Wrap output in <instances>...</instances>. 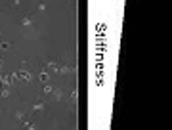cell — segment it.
<instances>
[{
	"instance_id": "ba28073f",
	"label": "cell",
	"mask_w": 172,
	"mask_h": 130,
	"mask_svg": "<svg viewBox=\"0 0 172 130\" xmlns=\"http://www.w3.org/2000/svg\"><path fill=\"white\" fill-rule=\"evenodd\" d=\"M23 126H25V130H37V126H34L33 122H29V121H25V122H23Z\"/></svg>"
},
{
	"instance_id": "5b68a950",
	"label": "cell",
	"mask_w": 172,
	"mask_h": 130,
	"mask_svg": "<svg viewBox=\"0 0 172 130\" xmlns=\"http://www.w3.org/2000/svg\"><path fill=\"white\" fill-rule=\"evenodd\" d=\"M21 25H25V27H29V25H33V17H31V16H25L23 19H21Z\"/></svg>"
},
{
	"instance_id": "8992f818",
	"label": "cell",
	"mask_w": 172,
	"mask_h": 130,
	"mask_svg": "<svg viewBox=\"0 0 172 130\" xmlns=\"http://www.w3.org/2000/svg\"><path fill=\"white\" fill-rule=\"evenodd\" d=\"M10 48H12V44H10V42H6V40H2V42H0V50H2V52H8Z\"/></svg>"
},
{
	"instance_id": "30bf717a",
	"label": "cell",
	"mask_w": 172,
	"mask_h": 130,
	"mask_svg": "<svg viewBox=\"0 0 172 130\" xmlns=\"http://www.w3.org/2000/svg\"><path fill=\"white\" fill-rule=\"evenodd\" d=\"M42 92H44V94H52V92H54V88H52L50 84H44V88H42Z\"/></svg>"
},
{
	"instance_id": "52a82bcc",
	"label": "cell",
	"mask_w": 172,
	"mask_h": 130,
	"mask_svg": "<svg viewBox=\"0 0 172 130\" xmlns=\"http://www.w3.org/2000/svg\"><path fill=\"white\" fill-rule=\"evenodd\" d=\"M54 99H56V102H59V99H61V88H54Z\"/></svg>"
},
{
	"instance_id": "4fadbf2b",
	"label": "cell",
	"mask_w": 172,
	"mask_h": 130,
	"mask_svg": "<svg viewBox=\"0 0 172 130\" xmlns=\"http://www.w3.org/2000/svg\"><path fill=\"white\" fill-rule=\"evenodd\" d=\"M0 69H2V60H0Z\"/></svg>"
},
{
	"instance_id": "8fae6325",
	"label": "cell",
	"mask_w": 172,
	"mask_h": 130,
	"mask_svg": "<svg viewBox=\"0 0 172 130\" xmlns=\"http://www.w3.org/2000/svg\"><path fill=\"white\" fill-rule=\"evenodd\" d=\"M77 98H78V90L75 88L73 92H71V99H73V102H77Z\"/></svg>"
},
{
	"instance_id": "7c38bea8",
	"label": "cell",
	"mask_w": 172,
	"mask_h": 130,
	"mask_svg": "<svg viewBox=\"0 0 172 130\" xmlns=\"http://www.w3.org/2000/svg\"><path fill=\"white\" fill-rule=\"evenodd\" d=\"M38 10H40V12H44V10H46V4H44V2H40V4H38Z\"/></svg>"
},
{
	"instance_id": "9c48e42d",
	"label": "cell",
	"mask_w": 172,
	"mask_h": 130,
	"mask_svg": "<svg viewBox=\"0 0 172 130\" xmlns=\"http://www.w3.org/2000/svg\"><path fill=\"white\" fill-rule=\"evenodd\" d=\"M0 94L2 98H10V88H0Z\"/></svg>"
},
{
	"instance_id": "6da1fadb",
	"label": "cell",
	"mask_w": 172,
	"mask_h": 130,
	"mask_svg": "<svg viewBox=\"0 0 172 130\" xmlns=\"http://www.w3.org/2000/svg\"><path fill=\"white\" fill-rule=\"evenodd\" d=\"M16 73H17V78H21V81H25V82L33 81V73H29V71H25V69H19V71H16Z\"/></svg>"
},
{
	"instance_id": "3957f363",
	"label": "cell",
	"mask_w": 172,
	"mask_h": 130,
	"mask_svg": "<svg viewBox=\"0 0 172 130\" xmlns=\"http://www.w3.org/2000/svg\"><path fill=\"white\" fill-rule=\"evenodd\" d=\"M38 81H40L42 84H48V81H50V75L46 73V71H40V73H38Z\"/></svg>"
},
{
	"instance_id": "277c9868",
	"label": "cell",
	"mask_w": 172,
	"mask_h": 130,
	"mask_svg": "<svg viewBox=\"0 0 172 130\" xmlns=\"http://www.w3.org/2000/svg\"><path fill=\"white\" fill-rule=\"evenodd\" d=\"M44 107H46L44 102H37V103L33 105V111H44Z\"/></svg>"
},
{
	"instance_id": "7a4b0ae2",
	"label": "cell",
	"mask_w": 172,
	"mask_h": 130,
	"mask_svg": "<svg viewBox=\"0 0 172 130\" xmlns=\"http://www.w3.org/2000/svg\"><path fill=\"white\" fill-rule=\"evenodd\" d=\"M44 63L48 65V69H50V71H54V73H59V65H57L54 60H44Z\"/></svg>"
}]
</instances>
